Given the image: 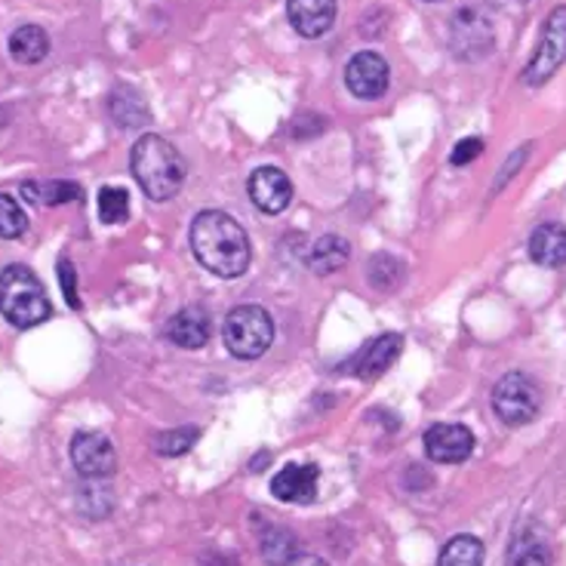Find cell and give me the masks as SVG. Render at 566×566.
Masks as SVG:
<instances>
[{
	"label": "cell",
	"mask_w": 566,
	"mask_h": 566,
	"mask_svg": "<svg viewBox=\"0 0 566 566\" xmlns=\"http://www.w3.org/2000/svg\"><path fill=\"white\" fill-rule=\"evenodd\" d=\"M424 453L440 465H459L474 453V434L465 424L438 422L424 431Z\"/></svg>",
	"instance_id": "obj_10"
},
{
	"label": "cell",
	"mask_w": 566,
	"mask_h": 566,
	"mask_svg": "<svg viewBox=\"0 0 566 566\" xmlns=\"http://www.w3.org/2000/svg\"><path fill=\"white\" fill-rule=\"evenodd\" d=\"M129 170L151 200H170L182 191L185 160L179 148L164 136H142L129 151Z\"/></svg>",
	"instance_id": "obj_2"
},
{
	"label": "cell",
	"mask_w": 566,
	"mask_h": 566,
	"mask_svg": "<svg viewBox=\"0 0 566 566\" xmlns=\"http://www.w3.org/2000/svg\"><path fill=\"white\" fill-rule=\"evenodd\" d=\"M191 250L198 262L219 277H241L250 269V238L228 212L207 210L191 222Z\"/></svg>",
	"instance_id": "obj_1"
},
{
	"label": "cell",
	"mask_w": 566,
	"mask_h": 566,
	"mask_svg": "<svg viewBox=\"0 0 566 566\" xmlns=\"http://www.w3.org/2000/svg\"><path fill=\"white\" fill-rule=\"evenodd\" d=\"M59 281H62L65 302H69L74 312H81V296H77V274H74L71 259H62V262H59Z\"/></svg>",
	"instance_id": "obj_29"
},
{
	"label": "cell",
	"mask_w": 566,
	"mask_h": 566,
	"mask_svg": "<svg viewBox=\"0 0 566 566\" xmlns=\"http://www.w3.org/2000/svg\"><path fill=\"white\" fill-rule=\"evenodd\" d=\"M450 46L459 59L474 62L478 56H486L493 46V29L481 13L474 10H459L450 22Z\"/></svg>",
	"instance_id": "obj_9"
},
{
	"label": "cell",
	"mask_w": 566,
	"mask_h": 566,
	"mask_svg": "<svg viewBox=\"0 0 566 566\" xmlns=\"http://www.w3.org/2000/svg\"><path fill=\"white\" fill-rule=\"evenodd\" d=\"M509 566H552V554L536 536H521L511 548Z\"/></svg>",
	"instance_id": "obj_25"
},
{
	"label": "cell",
	"mask_w": 566,
	"mask_h": 566,
	"mask_svg": "<svg viewBox=\"0 0 566 566\" xmlns=\"http://www.w3.org/2000/svg\"><path fill=\"white\" fill-rule=\"evenodd\" d=\"M339 3L336 0H286V19L302 38H324L336 25Z\"/></svg>",
	"instance_id": "obj_11"
},
{
	"label": "cell",
	"mask_w": 566,
	"mask_h": 566,
	"mask_svg": "<svg viewBox=\"0 0 566 566\" xmlns=\"http://www.w3.org/2000/svg\"><path fill=\"white\" fill-rule=\"evenodd\" d=\"M317 481H321V471H317L314 462H308V465L290 462L274 474L271 495L281 499V502H290V505H308L317 495Z\"/></svg>",
	"instance_id": "obj_12"
},
{
	"label": "cell",
	"mask_w": 566,
	"mask_h": 566,
	"mask_svg": "<svg viewBox=\"0 0 566 566\" xmlns=\"http://www.w3.org/2000/svg\"><path fill=\"white\" fill-rule=\"evenodd\" d=\"M29 231V216L19 207V200L10 195H0V238L3 241H15Z\"/></svg>",
	"instance_id": "obj_23"
},
{
	"label": "cell",
	"mask_w": 566,
	"mask_h": 566,
	"mask_svg": "<svg viewBox=\"0 0 566 566\" xmlns=\"http://www.w3.org/2000/svg\"><path fill=\"white\" fill-rule=\"evenodd\" d=\"M250 200L262 212L269 216H277L290 207L293 200V182L290 176L277 167H259V170L250 176Z\"/></svg>",
	"instance_id": "obj_13"
},
{
	"label": "cell",
	"mask_w": 566,
	"mask_h": 566,
	"mask_svg": "<svg viewBox=\"0 0 566 566\" xmlns=\"http://www.w3.org/2000/svg\"><path fill=\"white\" fill-rule=\"evenodd\" d=\"M400 277H403V265L397 262L395 255H376L369 262V283L376 290H391Z\"/></svg>",
	"instance_id": "obj_27"
},
{
	"label": "cell",
	"mask_w": 566,
	"mask_h": 566,
	"mask_svg": "<svg viewBox=\"0 0 566 566\" xmlns=\"http://www.w3.org/2000/svg\"><path fill=\"white\" fill-rule=\"evenodd\" d=\"M400 352H403V336L400 333H382L379 339H373L364 352L357 354L352 369L360 379L373 382V379H379L385 369L395 364Z\"/></svg>",
	"instance_id": "obj_15"
},
{
	"label": "cell",
	"mask_w": 566,
	"mask_h": 566,
	"mask_svg": "<svg viewBox=\"0 0 566 566\" xmlns=\"http://www.w3.org/2000/svg\"><path fill=\"white\" fill-rule=\"evenodd\" d=\"M200 438L198 424H185V428H170V431H160L155 438V450L167 459H179L185 455Z\"/></svg>",
	"instance_id": "obj_22"
},
{
	"label": "cell",
	"mask_w": 566,
	"mask_h": 566,
	"mask_svg": "<svg viewBox=\"0 0 566 566\" xmlns=\"http://www.w3.org/2000/svg\"><path fill=\"white\" fill-rule=\"evenodd\" d=\"M424 3H438V0H424Z\"/></svg>",
	"instance_id": "obj_31"
},
{
	"label": "cell",
	"mask_w": 566,
	"mask_h": 566,
	"mask_svg": "<svg viewBox=\"0 0 566 566\" xmlns=\"http://www.w3.org/2000/svg\"><path fill=\"white\" fill-rule=\"evenodd\" d=\"M108 108H112L114 120H117L124 129H139L151 120L145 99H142L139 93L127 84H120L117 90H114L112 99H108Z\"/></svg>",
	"instance_id": "obj_17"
},
{
	"label": "cell",
	"mask_w": 566,
	"mask_h": 566,
	"mask_svg": "<svg viewBox=\"0 0 566 566\" xmlns=\"http://www.w3.org/2000/svg\"><path fill=\"white\" fill-rule=\"evenodd\" d=\"M530 259L542 269H560L566 265V228L564 226H538L530 238Z\"/></svg>",
	"instance_id": "obj_16"
},
{
	"label": "cell",
	"mask_w": 566,
	"mask_h": 566,
	"mask_svg": "<svg viewBox=\"0 0 566 566\" xmlns=\"http://www.w3.org/2000/svg\"><path fill=\"white\" fill-rule=\"evenodd\" d=\"M542 407V391L526 373H509L493 388V410L511 428L530 424Z\"/></svg>",
	"instance_id": "obj_5"
},
{
	"label": "cell",
	"mask_w": 566,
	"mask_h": 566,
	"mask_svg": "<svg viewBox=\"0 0 566 566\" xmlns=\"http://www.w3.org/2000/svg\"><path fill=\"white\" fill-rule=\"evenodd\" d=\"M438 566H483V545L474 536H455L443 545Z\"/></svg>",
	"instance_id": "obj_21"
},
{
	"label": "cell",
	"mask_w": 566,
	"mask_h": 566,
	"mask_svg": "<svg viewBox=\"0 0 566 566\" xmlns=\"http://www.w3.org/2000/svg\"><path fill=\"white\" fill-rule=\"evenodd\" d=\"M71 462L86 481H102L117 468V450L102 431H77L71 440Z\"/></svg>",
	"instance_id": "obj_7"
},
{
	"label": "cell",
	"mask_w": 566,
	"mask_h": 566,
	"mask_svg": "<svg viewBox=\"0 0 566 566\" xmlns=\"http://www.w3.org/2000/svg\"><path fill=\"white\" fill-rule=\"evenodd\" d=\"M50 53V38L41 25H22L10 34V56L19 65H38Z\"/></svg>",
	"instance_id": "obj_18"
},
{
	"label": "cell",
	"mask_w": 566,
	"mask_h": 566,
	"mask_svg": "<svg viewBox=\"0 0 566 566\" xmlns=\"http://www.w3.org/2000/svg\"><path fill=\"white\" fill-rule=\"evenodd\" d=\"M481 155H483L481 136H465L462 142H455L453 155H450V164H453V167H468L471 160H478Z\"/></svg>",
	"instance_id": "obj_28"
},
{
	"label": "cell",
	"mask_w": 566,
	"mask_h": 566,
	"mask_svg": "<svg viewBox=\"0 0 566 566\" xmlns=\"http://www.w3.org/2000/svg\"><path fill=\"white\" fill-rule=\"evenodd\" d=\"M212 336V317L207 308H200V305H191V308H182L179 314H172L170 321H167V339L172 345H179V348H188V352H195V348H203Z\"/></svg>",
	"instance_id": "obj_14"
},
{
	"label": "cell",
	"mask_w": 566,
	"mask_h": 566,
	"mask_svg": "<svg viewBox=\"0 0 566 566\" xmlns=\"http://www.w3.org/2000/svg\"><path fill=\"white\" fill-rule=\"evenodd\" d=\"M388 81H391V69H388V62H385L379 53H373V50H364V53H357L348 62V69H345V84L352 90L357 99H379L385 96V90H388Z\"/></svg>",
	"instance_id": "obj_8"
},
{
	"label": "cell",
	"mask_w": 566,
	"mask_h": 566,
	"mask_svg": "<svg viewBox=\"0 0 566 566\" xmlns=\"http://www.w3.org/2000/svg\"><path fill=\"white\" fill-rule=\"evenodd\" d=\"M345 262H348V241L339 238V234H324L321 241L314 243L312 255H308V265L321 277L345 269Z\"/></svg>",
	"instance_id": "obj_20"
},
{
	"label": "cell",
	"mask_w": 566,
	"mask_h": 566,
	"mask_svg": "<svg viewBox=\"0 0 566 566\" xmlns=\"http://www.w3.org/2000/svg\"><path fill=\"white\" fill-rule=\"evenodd\" d=\"M22 198L34 203V207H59V203H69V200H84V191L77 182H22Z\"/></svg>",
	"instance_id": "obj_19"
},
{
	"label": "cell",
	"mask_w": 566,
	"mask_h": 566,
	"mask_svg": "<svg viewBox=\"0 0 566 566\" xmlns=\"http://www.w3.org/2000/svg\"><path fill=\"white\" fill-rule=\"evenodd\" d=\"M566 62V7L552 10L542 29V41H538L536 53L524 69L526 86H542L552 81L557 69Z\"/></svg>",
	"instance_id": "obj_6"
},
{
	"label": "cell",
	"mask_w": 566,
	"mask_h": 566,
	"mask_svg": "<svg viewBox=\"0 0 566 566\" xmlns=\"http://www.w3.org/2000/svg\"><path fill=\"white\" fill-rule=\"evenodd\" d=\"M99 216L105 226H120L129 216V195L117 185H108L99 191Z\"/></svg>",
	"instance_id": "obj_24"
},
{
	"label": "cell",
	"mask_w": 566,
	"mask_h": 566,
	"mask_svg": "<svg viewBox=\"0 0 566 566\" xmlns=\"http://www.w3.org/2000/svg\"><path fill=\"white\" fill-rule=\"evenodd\" d=\"M53 312L50 296L38 274L25 265H10L0 271V314L19 329L43 324Z\"/></svg>",
	"instance_id": "obj_3"
},
{
	"label": "cell",
	"mask_w": 566,
	"mask_h": 566,
	"mask_svg": "<svg viewBox=\"0 0 566 566\" xmlns=\"http://www.w3.org/2000/svg\"><path fill=\"white\" fill-rule=\"evenodd\" d=\"M286 566H329L326 560H321L317 554H293V560Z\"/></svg>",
	"instance_id": "obj_30"
},
{
	"label": "cell",
	"mask_w": 566,
	"mask_h": 566,
	"mask_svg": "<svg viewBox=\"0 0 566 566\" xmlns=\"http://www.w3.org/2000/svg\"><path fill=\"white\" fill-rule=\"evenodd\" d=\"M293 538H290V533H283L281 526H271V530H265L262 533V552H265V557H269V564L281 566V564H290L293 560Z\"/></svg>",
	"instance_id": "obj_26"
},
{
	"label": "cell",
	"mask_w": 566,
	"mask_h": 566,
	"mask_svg": "<svg viewBox=\"0 0 566 566\" xmlns=\"http://www.w3.org/2000/svg\"><path fill=\"white\" fill-rule=\"evenodd\" d=\"M222 339L238 360H259L274 342V321L259 305H238L222 324Z\"/></svg>",
	"instance_id": "obj_4"
}]
</instances>
